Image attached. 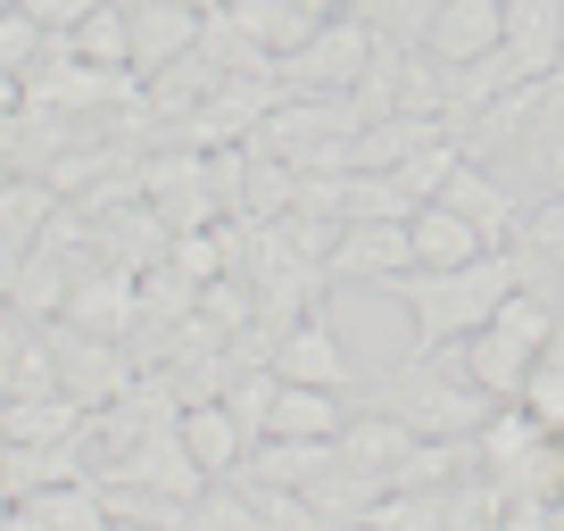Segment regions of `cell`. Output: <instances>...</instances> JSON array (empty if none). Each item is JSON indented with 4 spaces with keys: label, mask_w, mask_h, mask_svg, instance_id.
Returning a JSON list of instances; mask_svg holds the SVG:
<instances>
[{
    "label": "cell",
    "mask_w": 564,
    "mask_h": 531,
    "mask_svg": "<svg viewBox=\"0 0 564 531\" xmlns=\"http://www.w3.org/2000/svg\"><path fill=\"white\" fill-rule=\"evenodd\" d=\"M523 283H531V266L498 241V249H481V258H465V266H406L399 283H382V291H399V300H406L423 349H441V340L481 333V324L507 307V291H523Z\"/></svg>",
    "instance_id": "6da1fadb"
},
{
    "label": "cell",
    "mask_w": 564,
    "mask_h": 531,
    "mask_svg": "<svg viewBox=\"0 0 564 531\" xmlns=\"http://www.w3.org/2000/svg\"><path fill=\"white\" fill-rule=\"evenodd\" d=\"M406 266H415V216H340L333 274H349V283H399Z\"/></svg>",
    "instance_id": "7a4b0ae2"
},
{
    "label": "cell",
    "mask_w": 564,
    "mask_h": 531,
    "mask_svg": "<svg viewBox=\"0 0 564 531\" xmlns=\"http://www.w3.org/2000/svg\"><path fill=\"white\" fill-rule=\"evenodd\" d=\"M108 490L84 474H58V481H34V490L9 498V531H108Z\"/></svg>",
    "instance_id": "3957f363"
},
{
    "label": "cell",
    "mask_w": 564,
    "mask_h": 531,
    "mask_svg": "<svg viewBox=\"0 0 564 531\" xmlns=\"http://www.w3.org/2000/svg\"><path fill=\"white\" fill-rule=\"evenodd\" d=\"M457 366H465V382H474V390H490V399H498V408H514V399H523V390H531V373H540V349H531V340L523 333H514V324H481V333H465L457 340Z\"/></svg>",
    "instance_id": "277c9868"
},
{
    "label": "cell",
    "mask_w": 564,
    "mask_h": 531,
    "mask_svg": "<svg viewBox=\"0 0 564 531\" xmlns=\"http://www.w3.org/2000/svg\"><path fill=\"white\" fill-rule=\"evenodd\" d=\"M366 51H373L366 25H340V18H333V25H316V42H307V51L282 58V84H291V91H357Z\"/></svg>",
    "instance_id": "5b68a950"
},
{
    "label": "cell",
    "mask_w": 564,
    "mask_h": 531,
    "mask_svg": "<svg viewBox=\"0 0 564 531\" xmlns=\"http://www.w3.org/2000/svg\"><path fill=\"white\" fill-rule=\"evenodd\" d=\"M507 51V0H441V18L423 34V58L441 67H474V58Z\"/></svg>",
    "instance_id": "8992f818"
},
{
    "label": "cell",
    "mask_w": 564,
    "mask_h": 531,
    "mask_svg": "<svg viewBox=\"0 0 564 531\" xmlns=\"http://www.w3.org/2000/svg\"><path fill=\"white\" fill-rule=\"evenodd\" d=\"M51 349H58V382H67L75 408H91V399H117L124 390V366L108 357V333L91 340V324H51Z\"/></svg>",
    "instance_id": "52a82bcc"
},
{
    "label": "cell",
    "mask_w": 564,
    "mask_h": 531,
    "mask_svg": "<svg viewBox=\"0 0 564 531\" xmlns=\"http://www.w3.org/2000/svg\"><path fill=\"white\" fill-rule=\"evenodd\" d=\"M507 58L523 67V84L564 75V0H507Z\"/></svg>",
    "instance_id": "ba28073f"
},
{
    "label": "cell",
    "mask_w": 564,
    "mask_h": 531,
    "mask_svg": "<svg viewBox=\"0 0 564 531\" xmlns=\"http://www.w3.org/2000/svg\"><path fill=\"white\" fill-rule=\"evenodd\" d=\"M183 448H192L199 465H208L216 481H232L241 474V457H249V424L232 415V399H192V415H183Z\"/></svg>",
    "instance_id": "9c48e42d"
},
{
    "label": "cell",
    "mask_w": 564,
    "mask_h": 531,
    "mask_svg": "<svg viewBox=\"0 0 564 531\" xmlns=\"http://www.w3.org/2000/svg\"><path fill=\"white\" fill-rule=\"evenodd\" d=\"M274 373H291V382H324V390H349L357 382V366H349V349L333 340V324H291L282 333V349H274Z\"/></svg>",
    "instance_id": "30bf717a"
},
{
    "label": "cell",
    "mask_w": 564,
    "mask_h": 531,
    "mask_svg": "<svg viewBox=\"0 0 564 531\" xmlns=\"http://www.w3.org/2000/svg\"><path fill=\"white\" fill-rule=\"evenodd\" d=\"M432 199H448V208H465V216H474L481 232H490V241H507V232L523 225V208H514V192H507V183H498V175H490V166H481V159H457V175H448V183H441V192H432Z\"/></svg>",
    "instance_id": "8fae6325"
},
{
    "label": "cell",
    "mask_w": 564,
    "mask_h": 531,
    "mask_svg": "<svg viewBox=\"0 0 564 531\" xmlns=\"http://www.w3.org/2000/svg\"><path fill=\"white\" fill-rule=\"evenodd\" d=\"M481 249H498V241L465 208H448V199H423L415 208V266H465V258H481Z\"/></svg>",
    "instance_id": "7c38bea8"
},
{
    "label": "cell",
    "mask_w": 564,
    "mask_h": 531,
    "mask_svg": "<svg viewBox=\"0 0 564 531\" xmlns=\"http://www.w3.org/2000/svg\"><path fill=\"white\" fill-rule=\"evenodd\" d=\"M265 432H291V441H340V432H349V415H340V399H333L324 382H291V373H282Z\"/></svg>",
    "instance_id": "4fadbf2b"
},
{
    "label": "cell",
    "mask_w": 564,
    "mask_h": 531,
    "mask_svg": "<svg viewBox=\"0 0 564 531\" xmlns=\"http://www.w3.org/2000/svg\"><path fill=\"white\" fill-rule=\"evenodd\" d=\"M67 316L91 324V333H124V324H141V283H124V274L75 283V291H67Z\"/></svg>",
    "instance_id": "5bb4252c"
},
{
    "label": "cell",
    "mask_w": 564,
    "mask_h": 531,
    "mask_svg": "<svg viewBox=\"0 0 564 531\" xmlns=\"http://www.w3.org/2000/svg\"><path fill=\"white\" fill-rule=\"evenodd\" d=\"M75 51H84V67H100V75L133 67V18H124V0H100V9L75 25Z\"/></svg>",
    "instance_id": "9a60e30c"
},
{
    "label": "cell",
    "mask_w": 564,
    "mask_h": 531,
    "mask_svg": "<svg viewBox=\"0 0 564 531\" xmlns=\"http://www.w3.org/2000/svg\"><path fill=\"white\" fill-rule=\"evenodd\" d=\"M423 441V432L415 424H390V415H366V424H349V432H340V457H357V465H366V474H399V457H406V448H415Z\"/></svg>",
    "instance_id": "2e32d148"
},
{
    "label": "cell",
    "mask_w": 564,
    "mask_h": 531,
    "mask_svg": "<svg viewBox=\"0 0 564 531\" xmlns=\"http://www.w3.org/2000/svg\"><path fill=\"white\" fill-rule=\"evenodd\" d=\"M42 216H51V183H42V175H9V192H0V232H9V258L42 249Z\"/></svg>",
    "instance_id": "e0dca14e"
},
{
    "label": "cell",
    "mask_w": 564,
    "mask_h": 531,
    "mask_svg": "<svg viewBox=\"0 0 564 531\" xmlns=\"http://www.w3.org/2000/svg\"><path fill=\"white\" fill-rule=\"evenodd\" d=\"M42 42H51V25L34 18V9H25V0H9V18H0V67L9 75H25L42 58Z\"/></svg>",
    "instance_id": "ac0fdd59"
},
{
    "label": "cell",
    "mask_w": 564,
    "mask_h": 531,
    "mask_svg": "<svg viewBox=\"0 0 564 531\" xmlns=\"http://www.w3.org/2000/svg\"><path fill=\"white\" fill-rule=\"evenodd\" d=\"M523 249H531V258H547V266H564V192H547L540 208L523 216Z\"/></svg>",
    "instance_id": "d6986e66"
},
{
    "label": "cell",
    "mask_w": 564,
    "mask_h": 531,
    "mask_svg": "<svg viewBox=\"0 0 564 531\" xmlns=\"http://www.w3.org/2000/svg\"><path fill=\"white\" fill-rule=\"evenodd\" d=\"M366 9H373L382 34H406V42H423V34H432V18H441V0H366Z\"/></svg>",
    "instance_id": "ffe728a7"
},
{
    "label": "cell",
    "mask_w": 564,
    "mask_h": 531,
    "mask_svg": "<svg viewBox=\"0 0 564 531\" xmlns=\"http://www.w3.org/2000/svg\"><path fill=\"white\" fill-rule=\"evenodd\" d=\"M25 9H34V18L51 25V34H75V25H84L91 9H100V0H25Z\"/></svg>",
    "instance_id": "44dd1931"
},
{
    "label": "cell",
    "mask_w": 564,
    "mask_h": 531,
    "mask_svg": "<svg viewBox=\"0 0 564 531\" xmlns=\"http://www.w3.org/2000/svg\"><path fill=\"white\" fill-rule=\"evenodd\" d=\"M175 266H183V274H216V241H199V232L175 241Z\"/></svg>",
    "instance_id": "7402d4cb"
},
{
    "label": "cell",
    "mask_w": 564,
    "mask_h": 531,
    "mask_svg": "<svg viewBox=\"0 0 564 531\" xmlns=\"http://www.w3.org/2000/svg\"><path fill=\"white\" fill-rule=\"evenodd\" d=\"M300 9H307V18H324V25L340 18V0H300Z\"/></svg>",
    "instance_id": "603a6c76"
},
{
    "label": "cell",
    "mask_w": 564,
    "mask_h": 531,
    "mask_svg": "<svg viewBox=\"0 0 564 531\" xmlns=\"http://www.w3.org/2000/svg\"><path fill=\"white\" fill-rule=\"evenodd\" d=\"M556 300H564V274H556Z\"/></svg>",
    "instance_id": "cb8c5ba5"
}]
</instances>
